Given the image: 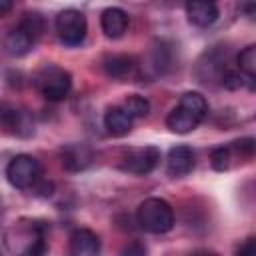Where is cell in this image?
Returning <instances> with one entry per match:
<instances>
[{"label": "cell", "instance_id": "1", "mask_svg": "<svg viewBox=\"0 0 256 256\" xmlns=\"http://www.w3.org/2000/svg\"><path fill=\"white\" fill-rule=\"evenodd\" d=\"M208 114V102L200 92H186L180 102L166 116V126L176 134H188L198 128V124Z\"/></svg>", "mask_w": 256, "mask_h": 256}, {"label": "cell", "instance_id": "2", "mask_svg": "<svg viewBox=\"0 0 256 256\" xmlns=\"http://www.w3.org/2000/svg\"><path fill=\"white\" fill-rule=\"evenodd\" d=\"M44 32V18L36 12L24 14V18L4 38V48L10 56H24L40 40Z\"/></svg>", "mask_w": 256, "mask_h": 256}, {"label": "cell", "instance_id": "3", "mask_svg": "<svg viewBox=\"0 0 256 256\" xmlns=\"http://www.w3.org/2000/svg\"><path fill=\"white\" fill-rule=\"evenodd\" d=\"M136 220L142 230L150 234H164L174 226V212L166 200L146 198L136 210Z\"/></svg>", "mask_w": 256, "mask_h": 256}, {"label": "cell", "instance_id": "4", "mask_svg": "<svg viewBox=\"0 0 256 256\" xmlns=\"http://www.w3.org/2000/svg\"><path fill=\"white\" fill-rule=\"evenodd\" d=\"M34 84H36L38 92L48 102H60L68 96V92L72 88V76L68 70H64L56 64H44L38 70Z\"/></svg>", "mask_w": 256, "mask_h": 256}, {"label": "cell", "instance_id": "5", "mask_svg": "<svg viewBox=\"0 0 256 256\" xmlns=\"http://www.w3.org/2000/svg\"><path fill=\"white\" fill-rule=\"evenodd\" d=\"M6 178L18 190H32L42 180V168L34 156L18 154L8 162Z\"/></svg>", "mask_w": 256, "mask_h": 256}, {"label": "cell", "instance_id": "6", "mask_svg": "<svg viewBox=\"0 0 256 256\" xmlns=\"http://www.w3.org/2000/svg\"><path fill=\"white\" fill-rule=\"evenodd\" d=\"M54 26H56V34H58L60 42L66 44V46L82 44V40L86 38V30H88L86 16L80 10H74V8L62 10L56 16Z\"/></svg>", "mask_w": 256, "mask_h": 256}, {"label": "cell", "instance_id": "7", "mask_svg": "<svg viewBox=\"0 0 256 256\" xmlns=\"http://www.w3.org/2000/svg\"><path fill=\"white\" fill-rule=\"evenodd\" d=\"M158 160H160V150L156 146H138L124 152L122 168L130 174L146 176L156 168Z\"/></svg>", "mask_w": 256, "mask_h": 256}, {"label": "cell", "instance_id": "8", "mask_svg": "<svg viewBox=\"0 0 256 256\" xmlns=\"http://www.w3.org/2000/svg\"><path fill=\"white\" fill-rule=\"evenodd\" d=\"M0 128L12 136H30L34 132L30 116L8 102H0Z\"/></svg>", "mask_w": 256, "mask_h": 256}, {"label": "cell", "instance_id": "9", "mask_svg": "<svg viewBox=\"0 0 256 256\" xmlns=\"http://www.w3.org/2000/svg\"><path fill=\"white\" fill-rule=\"evenodd\" d=\"M186 16L190 24L208 28L218 20V0H186Z\"/></svg>", "mask_w": 256, "mask_h": 256}, {"label": "cell", "instance_id": "10", "mask_svg": "<svg viewBox=\"0 0 256 256\" xmlns=\"http://www.w3.org/2000/svg\"><path fill=\"white\" fill-rule=\"evenodd\" d=\"M192 168H194V152L190 146L180 144V146L170 148L168 158H166V172L172 178H182L190 174Z\"/></svg>", "mask_w": 256, "mask_h": 256}, {"label": "cell", "instance_id": "11", "mask_svg": "<svg viewBox=\"0 0 256 256\" xmlns=\"http://www.w3.org/2000/svg\"><path fill=\"white\" fill-rule=\"evenodd\" d=\"M60 156H62V166L68 170V172H80V170H86L90 164H92V150L86 146V144H66L62 150H60Z\"/></svg>", "mask_w": 256, "mask_h": 256}, {"label": "cell", "instance_id": "12", "mask_svg": "<svg viewBox=\"0 0 256 256\" xmlns=\"http://www.w3.org/2000/svg\"><path fill=\"white\" fill-rule=\"evenodd\" d=\"M68 250L72 256H96L100 252V238L88 228H78L70 234Z\"/></svg>", "mask_w": 256, "mask_h": 256}, {"label": "cell", "instance_id": "13", "mask_svg": "<svg viewBox=\"0 0 256 256\" xmlns=\"http://www.w3.org/2000/svg\"><path fill=\"white\" fill-rule=\"evenodd\" d=\"M128 24H130L128 14H126L122 8H116V6L106 8V10L102 12V16H100L102 32H104L108 38H112V40L122 38L124 32L128 30Z\"/></svg>", "mask_w": 256, "mask_h": 256}, {"label": "cell", "instance_id": "14", "mask_svg": "<svg viewBox=\"0 0 256 256\" xmlns=\"http://www.w3.org/2000/svg\"><path fill=\"white\" fill-rule=\"evenodd\" d=\"M132 120L122 106H110L104 114V126L112 136H126L132 130Z\"/></svg>", "mask_w": 256, "mask_h": 256}, {"label": "cell", "instance_id": "15", "mask_svg": "<svg viewBox=\"0 0 256 256\" xmlns=\"http://www.w3.org/2000/svg\"><path fill=\"white\" fill-rule=\"evenodd\" d=\"M104 72L110 76V78H116V80H126L134 74L136 70V64L130 56H124V54H116V56H110L104 60Z\"/></svg>", "mask_w": 256, "mask_h": 256}, {"label": "cell", "instance_id": "16", "mask_svg": "<svg viewBox=\"0 0 256 256\" xmlns=\"http://www.w3.org/2000/svg\"><path fill=\"white\" fill-rule=\"evenodd\" d=\"M234 156L246 158V156L240 152V148H238V144H236V142H234L232 146H220V148H214V150H212V154H210L212 168H214V170H218V172L228 170V168L232 166Z\"/></svg>", "mask_w": 256, "mask_h": 256}, {"label": "cell", "instance_id": "17", "mask_svg": "<svg viewBox=\"0 0 256 256\" xmlns=\"http://www.w3.org/2000/svg\"><path fill=\"white\" fill-rule=\"evenodd\" d=\"M238 68L246 76V80L252 84L254 82V76H256V46L254 44L246 46L238 54Z\"/></svg>", "mask_w": 256, "mask_h": 256}, {"label": "cell", "instance_id": "18", "mask_svg": "<svg viewBox=\"0 0 256 256\" xmlns=\"http://www.w3.org/2000/svg\"><path fill=\"white\" fill-rule=\"evenodd\" d=\"M132 118H144V116H148V112H150V102L144 98V96H140V94H130V96H126V100L120 104Z\"/></svg>", "mask_w": 256, "mask_h": 256}, {"label": "cell", "instance_id": "19", "mask_svg": "<svg viewBox=\"0 0 256 256\" xmlns=\"http://www.w3.org/2000/svg\"><path fill=\"white\" fill-rule=\"evenodd\" d=\"M168 62H170V58H168V48L160 42V44L152 50V64H150V66H154V74H164V70L168 68Z\"/></svg>", "mask_w": 256, "mask_h": 256}, {"label": "cell", "instance_id": "20", "mask_svg": "<svg viewBox=\"0 0 256 256\" xmlns=\"http://www.w3.org/2000/svg\"><path fill=\"white\" fill-rule=\"evenodd\" d=\"M122 254H146V246L140 242H132L130 246H126L122 250Z\"/></svg>", "mask_w": 256, "mask_h": 256}, {"label": "cell", "instance_id": "21", "mask_svg": "<svg viewBox=\"0 0 256 256\" xmlns=\"http://www.w3.org/2000/svg\"><path fill=\"white\" fill-rule=\"evenodd\" d=\"M12 2H14V0H0V18L6 16V14L12 10Z\"/></svg>", "mask_w": 256, "mask_h": 256}, {"label": "cell", "instance_id": "22", "mask_svg": "<svg viewBox=\"0 0 256 256\" xmlns=\"http://www.w3.org/2000/svg\"><path fill=\"white\" fill-rule=\"evenodd\" d=\"M250 246H252V238H248V240H246V244H242V246L238 248V254H244V252H246Z\"/></svg>", "mask_w": 256, "mask_h": 256}]
</instances>
